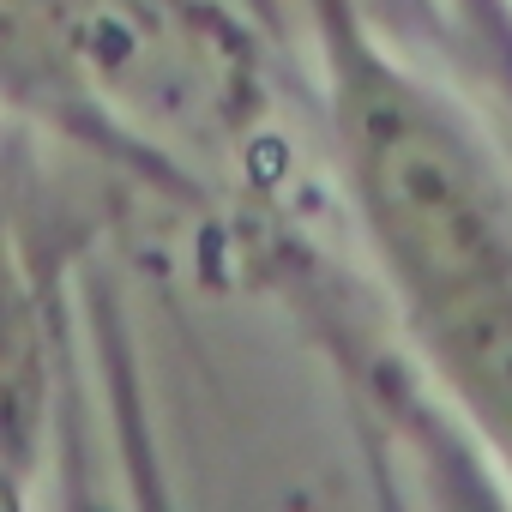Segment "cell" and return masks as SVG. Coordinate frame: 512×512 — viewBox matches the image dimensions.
<instances>
[{
    "label": "cell",
    "mask_w": 512,
    "mask_h": 512,
    "mask_svg": "<svg viewBox=\"0 0 512 512\" xmlns=\"http://www.w3.org/2000/svg\"><path fill=\"white\" fill-rule=\"evenodd\" d=\"M350 145L398 266L440 290L464 284L488 253V223L446 139L410 109L398 85L374 79L350 103Z\"/></svg>",
    "instance_id": "1"
}]
</instances>
